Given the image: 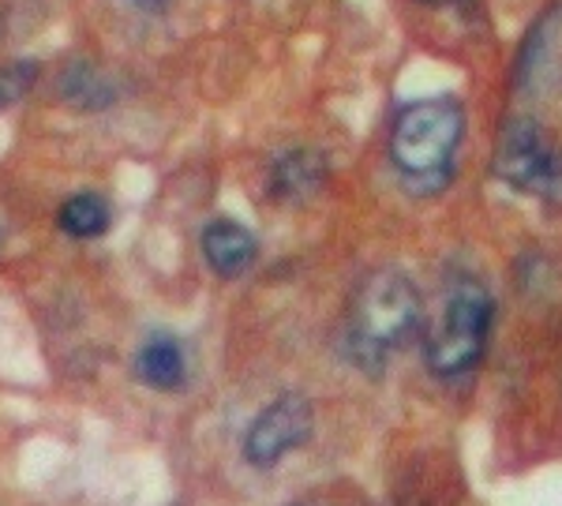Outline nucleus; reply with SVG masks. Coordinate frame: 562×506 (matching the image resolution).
Instances as JSON below:
<instances>
[{
  "instance_id": "nucleus-1",
  "label": "nucleus",
  "mask_w": 562,
  "mask_h": 506,
  "mask_svg": "<svg viewBox=\"0 0 562 506\" xmlns=\"http://www.w3.org/2000/svg\"><path fill=\"white\" fill-rule=\"evenodd\" d=\"M461 135L465 110L454 98H424L394 116L390 161L413 195H435L450 184Z\"/></svg>"
},
{
  "instance_id": "nucleus-2",
  "label": "nucleus",
  "mask_w": 562,
  "mask_h": 506,
  "mask_svg": "<svg viewBox=\"0 0 562 506\" xmlns=\"http://www.w3.org/2000/svg\"><path fill=\"white\" fill-rule=\"evenodd\" d=\"M424 319L420 296L397 270L368 274L349 304V352L357 364L379 368L413 338Z\"/></svg>"
},
{
  "instance_id": "nucleus-3",
  "label": "nucleus",
  "mask_w": 562,
  "mask_h": 506,
  "mask_svg": "<svg viewBox=\"0 0 562 506\" xmlns=\"http://www.w3.org/2000/svg\"><path fill=\"white\" fill-rule=\"evenodd\" d=\"M487 330H492V296L476 278H458L439 319L428 327V341H424L428 368L442 379L473 372L484 357Z\"/></svg>"
},
{
  "instance_id": "nucleus-4",
  "label": "nucleus",
  "mask_w": 562,
  "mask_h": 506,
  "mask_svg": "<svg viewBox=\"0 0 562 506\" xmlns=\"http://www.w3.org/2000/svg\"><path fill=\"white\" fill-rule=\"evenodd\" d=\"M492 169L503 184L518 188L525 195L543 199V203H562V150L551 139V132L529 116L506 121L495 143Z\"/></svg>"
},
{
  "instance_id": "nucleus-5",
  "label": "nucleus",
  "mask_w": 562,
  "mask_h": 506,
  "mask_svg": "<svg viewBox=\"0 0 562 506\" xmlns=\"http://www.w3.org/2000/svg\"><path fill=\"white\" fill-rule=\"evenodd\" d=\"M312 436V405L301 394H281L267 409L251 420L248 436H244V454L251 465H274L289 450H296Z\"/></svg>"
},
{
  "instance_id": "nucleus-6",
  "label": "nucleus",
  "mask_w": 562,
  "mask_h": 506,
  "mask_svg": "<svg viewBox=\"0 0 562 506\" xmlns=\"http://www.w3.org/2000/svg\"><path fill=\"white\" fill-rule=\"evenodd\" d=\"M256 256H259V244H256V237H251L248 225L217 218L203 229V259L214 274L240 278L244 270L256 263Z\"/></svg>"
},
{
  "instance_id": "nucleus-7",
  "label": "nucleus",
  "mask_w": 562,
  "mask_h": 506,
  "mask_svg": "<svg viewBox=\"0 0 562 506\" xmlns=\"http://www.w3.org/2000/svg\"><path fill=\"white\" fill-rule=\"evenodd\" d=\"M135 375L154 391H180L188 379V357L180 341L169 334H154L150 341H143L139 357H135Z\"/></svg>"
},
{
  "instance_id": "nucleus-8",
  "label": "nucleus",
  "mask_w": 562,
  "mask_h": 506,
  "mask_svg": "<svg viewBox=\"0 0 562 506\" xmlns=\"http://www.w3.org/2000/svg\"><path fill=\"white\" fill-rule=\"evenodd\" d=\"M323 155H315V150H289V155L278 158L274 173H270V188L281 199H307L323 184Z\"/></svg>"
},
{
  "instance_id": "nucleus-9",
  "label": "nucleus",
  "mask_w": 562,
  "mask_h": 506,
  "mask_svg": "<svg viewBox=\"0 0 562 506\" xmlns=\"http://www.w3.org/2000/svg\"><path fill=\"white\" fill-rule=\"evenodd\" d=\"M109 203L102 195H94V192H79V195H71L65 206H60V214H57V222H60V229L68 233V237H76V240H94V237H102V233L109 229Z\"/></svg>"
},
{
  "instance_id": "nucleus-10",
  "label": "nucleus",
  "mask_w": 562,
  "mask_h": 506,
  "mask_svg": "<svg viewBox=\"0 0 562 506\" xmlns=\"http://www.w3.org/2000/svg\"><path fill=\"white\" fill-rule=\"evenodd\" d=\"M34 79H38V65L34 60H15V65L0 68V110L20 102L26 90L34 87Z\"/></svg>"
},
{
  "instance_id": "nucleus-11",
  "label": "nucleus",
  "mask_w": 562,
  "mask_h": 506,
  "mask_svg": "<svg viewBox=\"0 0 562 506\" xmlns=\"http://www.w3.org/2000/svg\"><path fill=\"white\" fill-rule=\"evenodd\" d=\"M128 4H139V8H158L161 0H128Z\"/></svg>"
}]
</instances>
